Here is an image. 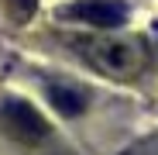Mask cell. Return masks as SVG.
Wrapping results in <instances>:
<instances>
[{
    "instance_id": "5b68a950",
    "label": "cell",
    "mask_w": 158,
    "mask_h": 155,
    "mask_svg": "<svg viewBox=\"0 0 158 155\" xmlns=\"http://www.w3.org/2000/svg\"><path fill=\"white\" fill-rule=\"evenodd\" d=\"M4 4H7V14H10L17 24H24V21H31L38 0H4Z\"/></svg>"
},
{
    "instance_id": "277c9868",
    "label": "cell",
    "mask_w": 158,
    "mask_h": 155,
    "mask_svg": "<svg viewBox=\"0 0 158 155\" xmlns=\"http://www.w3.org/2000/svg\"><path fill=\"white\" fill-rule=\"evenodd\" d=\"M48 97H52V103H55V107H59L65 117H72V114L83 110V97H79L76 90H69V86H52Z\"/></svg>"
},
{
    "instance_id": "3957f363",
    "label": "cell",
    "mask_w": 158,
    "mask_h": 155,
    "mask_svg": "<svg viewBox=\"0 0 158 155\" xmlns=\"http://www.w3.org/2000/svg\"><path fill=\"white\" fill-rule=\"evenodd\" d=\"M62 17L93 24V28H120L127 21V4L124 0H76L62 7Z\"/></svg>"
},
{
    "instance_id": "7a4b0ae2",
    "label": "cell",
    "mask_w": 158,
    "mask_h": 155,
    "mask_svg": "<svg viewBox=\"0 0 158 155\" xmlns=\"http://www.w3.org/2000/svg\"><path fill=\"white\" fill-rule=\"evenodd\" d=\"M0 127H4L14 141H21V145H38L41 138H48L45 117L28 100H17V97H7L0 103Z\"/></svg>"
},
{
    "instance_id": "6da1fadb",
    "label": "cell",
    "mask_w": 158,
    "mask_h": 155,
    "mask_svg": "<svg viewBox=\"0 0 158 155\" xmlns=\"http://www.w3.org/2000/svg\"><path fill=\"white\" fill-rule=\"evenodd\" d=\"M79 52L114 80H131L144 69V48L134 38H79Z\"/></svg>"
}]
</instances>
